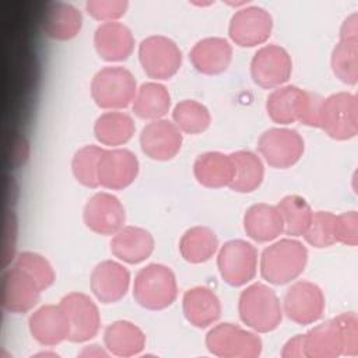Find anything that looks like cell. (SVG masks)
Returning a JSON list of instances; mask_svg holds the SVG:
<instances>
[{"label": "cell", "instance_id": "cell-1", "mask_svg": "<svg viewBox=\"0 0 358 358\" xmlns=\"http://www.w3.org/2000/svg\"><path fill=\"white\" fill-rule=\"evenodd\" d=\"M322 99L317 94L296 85H281L267 96L266 110L268 117L278 124L301 122L305 126L319 127Z\"/></svg>", "mask_w": 358, "mask_h": 358}, {"label": "cell", "instance_id": "cell-2", "mask_svg": "<svg viewBox=\"0 0 358 358\" xmlns=\"http://www.w3.org/2000/svg\"><path fill=\"white\" fill-rule=\"evenodd\" d=\"M308 263L306 246L294 239L284 238L268 245L260 256L262 277L274 285H284L296 280Z\"/></svg>", "mask_w": 358, "mask_h": 358}, {"label": "cell", "instance_id": "cell-3", "mask_svg": "<svg viewBox=\"0 0 358 358\" xmlns=\"http://www.w3.org/2000/svg\"><path fill=\"white\" fill-rule=\"evenodd\" d=\"M238 312L243 324L256 333L273 331L282 319V306L277 294L263 282H253L241 292Z\"/></svg>", "mask_w": 358, "mask_h": 358}, {"label": "cell", "instance_id": "cell-4", "mask_svg": "<svg viewBox=\"0 0 358 358\" xmlns=\"http://www.w3.org/2000/svg\"><path fill=\"white\" fill-rule=\"evenodd\" d=\"M133 296L140 306L150 310L171 306L178 296L175 273L161 263L147 264L134 277Z\"/></svg>", "mask_w": 358, "mask_h": 358}, {"label": "cell", "instance_id": "cell-5", "mask_svg": "<svg viewBox=\"0 0 358 358\" xmlns=\"http://www.w3.org/2000/svg\"><path fill=\"white\" fill-rule=\"evenodd\" d=\"M137 83L131 71L120 66H108L96 71L91 81L94 102L106 110H119L133 103Z\"/></svg>", "mask_w": 358, "mask_h": 358}, {"label": "cell", "instance_id": "cell-6", "mask_svg": "<svg viewBox=\"0 0 358 358\" xmlns=\"http://www.w3.org/2000/svg\"><path fill=\"white\" fill-rule=\"evenodd\" d=\"M319 127L334 140H350L358 133V102L351 92H337L322 99Z\"/></svg>", "mask_w": 358, "mask_h": 358}, {"label": "cell", "instance_id": "cell-7", "mask_svg": "<svg viewBox=\"0 0 358 358\" xmlns=\"http://www.w3.org/2000/svg\"><path fill=\"white\" fill-rule=\"evenodd\" d=\"M206 347L221 358H256L262 352V340L256 331L234 323H220L208 330Z\"/></svg>", "mask_w": 358, "mask_h": 358}, {"label": "cell", "instance_id": "cell-8", "mask_svg": "<svg viewBox=\"0 0 358 358\" xmlns=\"http://www.w3.org/2000/svg\"><path fill=\"white\" fill-rule=\"evenodd\" d=\"M257 249L243 239L228 241L217 252L220 275L231 287H242L253 280L257 271Z\"/></svg>", "mask_w": 358, "mask_h": 358}, {"label": "cell", "instance_id": "cell-9", "mask_svg": "<svg viewBox=\"0 0 358 358\" xmlns=\"http://www.w3.org/2000/svg\"><path fill=\"white\" fill-rule=\"evenodd\" d=\"M138 60L150 78L169 80L182 66V52L171 38L151 35L140 42Z\"/></svg>", "mask_w": 358, "mask_h": 358}, {"label": "cell", "instance_id": "cell-10", "mask_svg": "<svg viewBox=\"0 0 358 358\" xmlns=\"http://www.w3.org/2000/svg\"><path fill=\"white\" fill-rule=\"evenodd\" d=\"M257 150L266 164L277 169H285L301 159L305 141L294 129L273 127L259 137Z\"/></svg>", "mask_w": 358, "mask_h": 358}, {"label": "cell", "instance_id": "cell-11", "mask_svg": "<svg viewBox=\"0 0 358 358\" xmlns=\"http://www.w3.org/2000/svg\"><path fill=\"white\" fill-rule=\"evenodd\" d=\"M324 295L319 285L312 281L299 280L291 284L282 299V313L298 324H312L324 312Z\"/></svg>", "mask_w": 358, "mask_h": 358}, {"label": "cell", "instance_id": "cell-12", "mask_svg": "<svg viewBox=\"0 0 358 358\" xmlns=\"http://www.w3.org/2000/svg\"><path fill=\"white\" fill-rule=\"evenodd\" d=\"M292 73L289 53L280 45H264L253 55L250 76L262 88L271 90L284 85Z\"/></svg>", "mask_w": 358, "mask_h": 358}, {"label": "cell", "instance_id": "cell-13", "mask_svg": "<svg viewBox=\"0 0 358 358\" xmlns=\"http://www.w3.org/2000/svg\"><path fill=\"white\" fill-rule=\"evenodd\" d=\"M273 29L271 14L259 6H245L231 17L228 34L241 48H255L264 43Z\"/></svg>", "mask_w": 358, "mask_h": 358}, {"label": "cell", "instance_id": "cell-14", "mask_svg": "<svg viewBox=\"0 0 358 358\" xmlns=\"http://www.w3.org/2000/svg\"><path fill=\"white\" fill-rule=\"evenodd\" d=\"M59 303L69 317L70 341L84 343L98 334L101 327V315L96 303L88 295L83 292H69Z\"/></svg>", "mask_w": 358, "mask_h": 358}, {"label": "cell", "instance_id": "cell-15", "mask_svg": "<svg viewBox=\"0 0 358 358\" xmlns=\"http://www.w3.org/2000/svg\"><path fill=\"white\" fill-rule=\"evenodd\" d=\"M84 224L99 235H113L124 227L126 211L122 201L108 192H98L88 199L83 211Z\"/></svg>", "mask_w": 358, "mask_h": 358}, {"label": "cell", "instance_id": "cell-16", "mask_svg": "<svg viewBox=\"0 0 358 358\" xmlns=\"http://www.w3.org/2000/svg\"><path fill=\"white\" fill-rule=\"evenodd\" d=\"M138 159L126 148L103 150L98 161L99 186L122 190L130 186L138 175Z\"/></svg>", "mask_w": 358, "mask_h": 358}, {"label": "cell", "instance_id": "cell-17", "mask_svg": "<svg viewBox=\"0 0 358 358\" xmlns=\"http://www.w3.org/2000/svg\"><path fill=\"white\" fill-rule=\"evenodd\" d=\"M183 136L173 122L158 119L147 123L140 133L143 152L154 161H169L182 148Z\"/></svg>", "mask_w": 358, "mask_h": 358}, {"label": "cell", "instance_id": "cell-18", "mask_svg": "<svg viewBox=\"0 0 358 358\" xmlns=\"http://www.w3.org/2000/svg\"><path fill=\"white\" fill-rule=\"evenodd\" d=\"M41 287L27 271L13 266L3 274L1 303L13 313L29 312L39 301Z\"/></svg>", "mask_w": 358, "mask_h": 358}, {"label": "cell", "instance_id": "cell-19", "mask_svg": "<svg viewBox=\"0 0 358 358\" xmlns=\"http://www.w3.org/2000/svg\"><path fill=\"white\" fill-rule=\"evenodd\" d=\"M90 287L99 302L115 303L129 291L130 271L120 262L103 260L94 267Z\"/></svg>", "mask_w": 358, "mask_h": 358}, {"label": "cell", "instance_id": "cell-20", "mask_svg": "<svg viewBox=\"0 0 358 358\" xmlns=\"http://www.w3.org/2000/svg\"><path fill=\"white\" fill-rule=\"evenodd\" d=\"M31 336L42 345H57L70 336L69 317L60 303L43 305L34 310L28 319Z\"/></svg>", "mask_w": 358, "mask_h": 358}, {"label": "cell", "instance_id": "cell-21", "mask_svg": "<svg viewBox=\"0 0 358 358\" xmlns=\"http://www.w3.org/2000/svg\"><path fill=\"white\" fill-rule=\"evenodd\" d=\"M155 241L150 231L134 227L124 225L110 239L112 255L123 263L138 264L148 259L154 252Z\"/></svg>", "mask_w": 358, "mask_h": 358}, {"label": "cell", "instance_id": "cell-22", "mask_svg": "<svg viewBox=\"0 0 358 358\" xmlns=\"http://www.w3.org/2000/svg\"><path fill=\"white\" fill-rule=\"evenodd\" d=\"M94 46L101 59L106 62H122L133 53L134 36L119 21L102 22L94 32Z\"/></svg>", "mask_w": 358, "mask_h": 358}, {"label": "cell", "instance_id": "cell-23", "mask_svg": "<svg viewBox=\"0 0 358 358\" xmlns=\"http://www.w3.org/2000/svg\"><path fill=\"white\" fill-rule=\"evenodd\" d=\"M193 67L206 76L224 73L232 60L231 43L220 36H208L194 43L189 53Z\"/></svg>", "mask_w": 358, "mask_h": 358}, {"label": "cell", "instance_id": "cell-24", "mask_svg": "<svg viewBox=\"0 0 358 358\" xmlns=\"http://www.w3.org/2000/svg\"><path fill=\"white\" fill-rule=\"evenodd\" d=\"M305 358H336L343 355L344 334L338 317L326 320L303 334Z\"/></svg>", "mask_w": 358, "mask_h": 358}, {"label": "cell", "instance_id": "cell-25", "mask_svg": "<svg viewBox=\"0 0 358 358\" xmlns=\"http://www.w3.org/2000/svg\"><path fill=\"white\" fill-rule=\"evenodd\" d=\"M41 25L46 36L56 41H69L81 31L83 15L81 11L70 3L52 1L42 14Z\"/></svg>", "mask_w": 358, "mask_h": 358}, {"label": "cell", "instance_id": "cell-26", "mask_svg": "<svg viewBox=\"0 0 358 358\" xmlns=\"http://www.w3.org/2000/svg\"><path fill=\"white\" fill-rule=\"evenodd\" d=\"M185 319L194 327L206 329L221 316V302L214 291L207 287H193L182 298Z\"/></svg>", "mask_w": 358, "mask_h": 358}, {"label": "cell", "instance_id": "cell-27", "mask_svg": "<svg viewBox=\"0 0 358 358\" xmlns=\"http://www.w3.org/2000/svg\"><path fill=\"white\" fill-rule=\"evenodd\" d=\"M246 235L257 243H266L284 234V225L277 206L257 203L250 206L243 215Z\"/></svg>", "mask_w": 358, "mask_h": 358}, {"label": "cell", "instance_id": "cell-28", "mask_svg": "<svg viewBox=\"0 0 358 358\" xmlns=\"http://www.w3.org/2000/svg\"><path fill=\"white\" fill-rule=\"evenodd\" d=\"M235 173L231 154L208 151L199 155L193 164V175L204 187H229Z\"/></svg>", "mask_w": 358, "mask_h": 358}, {"label": "cell", "instance_id": "cell-29", "mask_svg": "<svg viewBox=\"0 0 358 358\" xmlns=\"http://www.w3.org/2000/svg\"><path fill=\"white\" fill-rule=\"evenodd\" d=\"M103 344L109 354L116 357L138 355L145 347V334L129 320H116L103 331Z\"/></svg>", "mask_w": 358, "mask_h": 358}, {"label": "cell", "instance_id": "cell-30", "mask_svg": "<svg viewBox=\"0 0 358 358\" xmlns=\"http://www.w3.org/2000/svg\"><path fill=\"white\" fill-rule=\"evenodd\" d=\"M131 108L140 119L150 122L162 119L171 109V94L157 81L144 83L137 88Z\"/></svg>", "mask_w": 358, "mask_h": 358}, {"label": "cell", "instance_id": "cell-31", "mask_svg": "<svg viewBox=\"0 0 358 358\" xmlns=\"http://www.w3.org/2000/svg\"><path fill=\"white\" fill-rule=\"evenodd\" d=\"M136 124L130 115L120 110L102 113L94 124V134L98 143L108 147L126 144L134 134Z\"/></svg>", "mask_w": 358, "mask_h": 358}, {"label": "cell", "instance_id": "cell-32", "mask_svg": "<svg viewBox=\"0 0 358 358\" xmlns=\"http://www.w3.org/2000/svg\"><path fill=\"white\" fill-rule=\"evenodd\" d=\"M218 238L215 232L204 225L189 228L179 241L182 257L193 264L210 260L218 252Z\"/></svg>", "mask_w": 358, "mask_h": 358}, {"label": "cell", "instance_id": "cell-33", "mask_svg": "<svg viewBox=\"0 0 358 358\" xmlns=\"http://www.w3.org/2000/svg\"><path fill=\"white\" fill-rule=\"evenodd\" d=\"M234 161L235 173L229 185V189L238 193H250L256 190L264 178V164L263 159L246 150H241L231 154Z\"/></svg>", "mask_w": 358, "mask_h": 358}, {"label": "cell", "instance_id": "cell-34", "mask_svg": "<svg viewBox=\"0 0 358 358\" xmlns=\"http://www.w3.org/2000/svg\"><path fill=\"white\" fill-rule=\"evenodd\" d=\"M277 208L282 220L284 234L291 238L303 236L313 215L309 203L302 196L288 194L278 201Z\"/></svg>", "mask_w": 358, "mask_h": 358}, {"label": "cell", "instance_id": "cell-35", "mask_svg": "<svg viewBox=\"0 0 358 358\" xmlns=\"http://www.w3.org/2000/svg\"><path fill=\"white\" fill-rule=\"evenodd\" d=\"M172 120L186 134H199L208 129L211 115L206 105L194 99H183L173 106Z\"/></svg>", "mask_w": 358, "mask_h": 358}, {"label": "cell", "instance_id": "cell-36", "mask_svg": "<svg viewBox=\"0 0 358 358\" xmlns=\"http://www.w3.org/2000/svg\"><path fill=\"white\" fill-rule=\"evenodd\" d=\"M330 63L340 81L355 85L358 81V38L340 39L331 52Z\"/></svg>", "mask_w": 358, "mask_h": 358}, {"label": "cell", "instance_id": "cell-37", "mask_svg": "<svg viewBox=\"0 0 358 358\" xmlns=\"http://www.w3.org/2000/svg\"><path fill=\"white\" fill-rule=\"evenodd\" d=\"M103 148L84 145L76 151L71 159V171L77 182L85 187H98V161Z\"/></svg>", "mask_w": 358, "mask_h": 358}, {"label": "cell", "instance_id": "cell-38", "mask_svg": "<svg viewBox=\"0 0 358 358\" xmlns=\"http://www.w3.org/2000/svg\"><path fill=\"white\" fill-rule=\"evenodd\" d=\"M303 238L310 246L317 249L337 243L336 215L330 211H315Z\"/></svg>", "mask_w": 358, "mask_h": 358}, {"label": "cell", "instance_id": "cell-39", "mask_svg": "<svg viewBox=\"0 0 358 358\" xmlns=\"http://www.w3.org/2000/svg\"><path fill=\"white\" fill-rule=\"evenodd\" d=\"M14 266L22 268L32 278H35L42 291L49 288L56 280V274L52 264L39 253L22 252L15 257Z\"/></svg>", "mask_w": 358, "mask_h": 358}, {"label": "cell", "instance_id": "cell-40", "mask_svg": "<svg viewBox=\"0 0 358 358\" xmlns=\"http://www.w3.org/2000/svg\"><path fill=\"white\" fill-rule=\"evenodd\" d=\"M127 7L126 0H88L85 3L87 13L101 22L117 21L126 14Z\"/></svg>", "mask_w": 358, "mask_h": 358}, {"label": "cell", "instance_id": "cell-41", "mask_svg": "<svg viewBox=\"0 0 358 358\" xmlns=\"http://www.w3.org/2000/svg\"><path fill=\"white\" fill-rule=\"evenodd\" d=\"M336 236L337 242L355 246L358 243V214L347 211L336 215Z\"/></svg>", "mask_w": 358, "mask_h": 358}, {"label": "cell", "instance_id": "cell-42", "mask_svg": "<svg viewBox=\"0 0 358 358\" xmlns=\"http://www.w3.org/2000/svg\"><path fill=\"white\" fill-rule=\"evenodd\" d=\"M344 334L343 355L355 357L358 354V317L354 312L341 313L337 316Z\"/></svg>", "mask_w": 358, "mask_h": 358}, {"label": "cell", "instance_id": "cell-43", "mask_svg": "<svg viewBox=\"0 0 358 358\" xmlns=\"http://www.w3.org/2000/svg\"><path fill=\"white\" fill-rule=\"evenodd\" d=\"M282 358H305V348H303V334H296L289 338L281 351Z\"/></svg>", "mask_w": 358, "mask_h": 358}, {"label": "cell", "instance_id": "cell-44", "mask_svg": "<svg viewBox=\"0 0 358 358\" xmlns=\"http://www.w3.org/2000/svg\"><path fill=\"white\" fill-rule=\"evenodd\" d=\"M358 38V15L357 13H352L350 17H347L340 28V39H351Z\"/></svg>", "mask_w": 358, "mask_h": 358}, {"label": "cell", "instance_id": "cell-45", "mask_svg": "<svg viewBox=\"0 0 358 358\" xmlns=\"http://www.w3.org/2000/svg\"><path fill=\"white\" fill-rule=\"evenodd\" d=\"M78 355L80 357H106L108 352L98 345H88V347H84V350Z\"/></svg>", "mask_w": 358, "mask_h": 358}]
</instances>
